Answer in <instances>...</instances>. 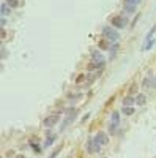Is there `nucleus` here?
Returning <instances> with one entry per match:
<instances>
[{
	"instance_id": "14",
	"label": "nucleus",
	"mask_w": 156,
	"mask_h": 158,
	"mask_svg": "<svg viewBox=\"0 0 156 158\" xmlns=\"http://www.w3.org/2000/svg\"><path fill=\"white\" fill-rule=\"evenodd\" d=\"M55 139H57V136H55V135H49V138H46L44 147H49V146H52V142H54Z\"/></svg>"
},
{
	"instance_id": "8",
	"label": "nucleus",
	"mask_w": 156,
	"mask_h": 158,
	"mask_svg": "<svg viewBox=\"0 0 156 158\" xmlns=\"http://www.w3.org/2000/svg\"><path fill=\"white\" fill-rule=\"evenodd\" d=\"M92 62H96V63H106V59L101 54V51H96L93 49L92 51Z\"/></svg>"
},
{
	"instance_id": "22",
	"label": "nucleus",
	"mask_w": 156,
	"mask_h": 158,
	"mask_svg": "<svg viewBox=\"0 0 156 158\" xmlns=\"http://www.w3.org/2000/svg\"><path fill=\"white\" fill-rule=\"evenodd\" d=\"M60 150H62V146H60V147H57V149H55V150H54V152H52V153H50V156H49V158H55V156H57V155H58V153H60Z\"/></svg>"
},
{
	"instance_id": "7",
	"label": "nucleus",
	"mask_w": 156,
	"mask_h": 158,
	"mask_svg": "<svg viewBox=\"0 0 156 158\" xmlns=\"http://www.w3.org/2000/svg\"><path fill=\"white\" fill-rule=\"evenodd\" d=\"M60 120V117L57 115V114H54V115H49V117H46L44 118V127H47V128H52L57 122Z\"/></svg>"
},
{
	"instance_id": "9",
	"label": "nucleus",
	"mask_w": 156,
	"mask_h": 158,
	"mask_svg": "<svg viewBox=\"0 0 156 158\" xmlns=\"http://www.w3.org/2000/svg\"><path fill=\"white\" fill-rule=\"evenodd\" d=\"M95 141H96V142H99L101 146H106V144L109 142V138H107V135H106V133H102V131H99V133L95 136Z\"/></svg>"
},
{
	"instance_id": "24",
	"label": "nucleus",
	"mask_w": 156,
	"mask_h": 158,
	"mask_svg": "<svg viewBox=\"0 0 156 158\" xmlns=\"http://www.w3.org/2000/svg\"><path fill=\"white\" fill-rule=\"evenodd\" d=\"M6 56H8V51H6V48L3 46V48H2V59H6Z\"/></svg>"
},
{
	"instance_id": "16",
	"label": "nucleus",
	"mask_w": 156,
	"mask_h": 158,
	"mask_svg": "<svg viewBox=\"0 0 156 158\" xmlns=\"http://www.w3.org/2000/svg\"><path fill=\"white\" fill-rule=\"evenodd\" d=\"M117 49H118V43H112V46H110V49H109V52H110V59H114L115 57V52H117Z\"/></svg>"
},
{
	"instance_id": "18",
	"label": "nucleus",
	"mask_w": 156,
	"mask_h": 158,
	"mask_svg": "<svg viewBox=\"0 0 156 158\" xmlns=\"http://www.w3.org/2000/svg\"><path fill=\"white\" fill-rule=\"evenodd\" d=\"M6 3H8L11 8H18V6H19V2H18V0H6Z\"/></svg>"
},
{
	"instance_id": "20",
	"label": "nucleus",
	"mask_w": 156,
	"mask_h": 158,
	"mask_svg": "<svg viewBox=\"0 0 156 158\" xmlns=\"http://www.w3.org/2000/svg\"><path fill=\"white\" fill-rule=\"evenodd\" d=\"M156 32V27H153L148 33H147V36H145V41H150V40H151V36H153V33Z\"/></svg>"
},
{
	"instance_id": "25",
	"label": "nucleus",
	"mask_w": 156,
	"mask_h": 158,
	"mask_svg": "<svg viewBox=\"0 0 156 158\" xmlns=\"http://www.w3.org/2000/svg\"><path fill=\"white\" fill-rule=\"evenodd\" d=\"M150 89H156V76L151 77V84H150Z\"/></svg>"
},
{
	"instance_id": "13",
	"label": "nucleus",
	"mask_w": 156,
	"mask_h": 158,
	"mask_svg": "<svg viewBox=\"0 0 156 158\" xmlns=\"http://www.w3.org/2000/svg\"><path fill=\"white\" fill-rule=\"evenodd\" d=\"M104 65H106V63H96V62H92V63L88 65V70H90V71H95V70H102V68H104Z\"/></svg>"
},
{
	"instance_id": "26",
	"label": "nucleus",
	"mask_w": 156,
	"mask_h": 158,
	"mask_svg": "<svg viewBox=\"0 0 156 158\" xmlns=\"http://www.w3.org/2000/svg\"><path fill=\"white\" fill-rule=\"evenodd\" d=\"M0 24H2V27H5V25H6V18H2V22H0Z\"/></svg>"
},
{
	"instance_id": "15",
	"label": "nucleus",
	"mask_w": 156,
	"mask_h": 158,
	"mask_svg": "<svg viewBox=\"0 0 156 158\" xmlns=\"http://www.w3.org/2000/svg\"><path fill=\"white\" fill-rule=\"evenodd\" d=\"M122 112H123L125 115H133V114H134V109H133L131 106H123Z\"/></svg>"
},
{
	"instance_id": "1",
	"label": "nucleus",
	"mask_w": 156,
	"mask_h": 158,
	"mask_svg": "<svg viewBox=\"0 0 156 158\" xmlns=\"http://www.w3.org/2000/svg\"><path fill=\"white\" fill-rule=\"evenodd\" d=\"M102 36L106 38L109 43H118V41H120V33L117 32V29L104 27V29H102Z\"/></svg>"
},
{
	"instance_id": "17",
	"label": "nucleus",
	"mask_w": 156,
	"mask_h": 158,
	"mask_svg": "<svg viewBox=\"0 0 156 158\" xmlns=\"http://www.w3.org/2000/svg\"><path fill=\"white\" fill-rule=\"evenodd\" d=\"M68 98H70L71 101H76V100L82 98V94H74V95H73V94H70V95H68Z\"/></svg>"
},
{
	"instance_id": "19",
	"label": "nucleus",
	"mask_w": 156,
	"mask_h": 158,
	"mask_svg": "<svg viewBox=\"0 0 156 158\" xmlns=\"http://www.w3.org/2000/svg\"><path fill=\"white\" fill-rule=\"evenodd\" d=\"M136 90H137V84H136V82H133V84H131V87H129V90H128V95H133Z\"/></svg>"
},
{
	"instance_id": "6",
	"label": "nucleus",
	"mask_w": 156,
	"mask_h": 158,
	"mask_svg": "<svg viewBox=\"0 0 156 158\" xmlns=\"http://www.w3.org/2000/svg\"><path fill=\"white\" fill-rule=\"evenodd\" d=\"M112 25H114V29H125L128 25V19L125 16H115L112 18Z\"/></svg>"
},
{
	"instance_id": "23",
	"label": "nucleus",
	"mask_w": 156,
	"mask_h": 158,
	"mask_svg": "<svg viewBox=\"0 0 156 158\" xmlns=\"http://www.w3.org/2000/svg\"><path fill=\"white\" fill-rule=\"evenodd\" d=\"M84 81H85V76H84V74H81L79 77L76 79V84H81V82H84Z\"/></svg>"
},
{
	"instance_id": "10",
	"label": "nucleus",
	"mask_w": 156,
	"mask_h": 158,
	"mask_svg": "<svg viewBox=\"0 0 156 158\" xmlns=\"http://www.w3.org/2000/svg\"><path fill=\"white\" fill-rule=\"evenodd\" d=\"M0 11H2V18H6L10 16V13H11V6L6 3V0L2 3V8H0Z\"/></svg>"
},
{
	"instance_id": "2",
	"label": "nucleus",
	"mask_w": 156,
	"mask_h": 158,
	"mask_svg": "<svg viewBox=\"0 0 156 158\" xmlns=\"http://www.w3.org/2000/svg\"><path fill=\"white\" fill-rule=\"evenodd\" d=\"M118 125H120V112L118 111H114L112 112V117H110V123H109L110 135H114L115 131L118 130Z\"/></svg>"
},
{
	"instance_id": "21",
	"label": "nucleus",
	"mask_w": 156,
	"mask_h": 158,
	"mask_svg": "<svg viewBox=\"0 0 156 158\" xmlns=\"http://www.w3.org/2000/svg\"><path fill=\"white\" fill-rule=\"evenodd\" d=\"M150 84H151V77H147L144 82H142V85H144L145 89H150Z\"/></svg>"
},
{
	"instance_id": "12",
	"label": "nucleus",
	"mask_w": 156,
	"mask_h": 158,
	"mask_svg": "<svg viewBox=\"0 0 156 158\" xmlns=\"http://www.w3.org/2000/svg\"><path fill=\"white\" fill-rule=\"evenodd\" d=\"M133 104H136V97L126 95V97L123 98V106H133Z\"/></svg>"
},
{
	"instance_id": "4",
	"label": "nucleus",
	"mask_w": 156,
	"mask_h": 158,
	"mask_svg": "<svg viewBox=\"0 0 156 158\" xmlns=\"http://www.w3.org/2000/svg\"><path fill=\"white\" fill-rule=\"evenodd\" d=\"M99 150H101V144L96 142L95 138L87 141V152L88 153H99Z\"/></svg>"
},
{
	"instance_id": "5",
	"label": "nucleus",
	"mask_w": 156,
	"mask_h": 158,
	"mask_svg": "<svg viewBox=\"0 0 156 158\" xmlns=\"http://www.w3.org/2000/svg\"><path fill=\"white\" fill-rule=\"evenodd\" d=\"M142 2V0H125L123 3V8H125V13H129V15H133L136 11V6Z\"/></svg>"
},
{
	"instance_id": "3",
	"label": "nucleus",
	"mask_w": 156,
	"mask_h": 158,
	"mask_svg": "<svg viewBox=\"0 0 156 158\" xmlns=\"http://www.w3.org/2000/svg\"><path fill=\"white\" fill-rule=\"evenodd\" d=\"M76 115H77V109H76V108H68V109H66V118L63 120L62 130L66 127V125H70L71 122H74V120H76ZM62 130H60V131H62Z\"/></svg>"
},
{
	"instance_id": "11",
	"label": "nucleus",
	"mask_w": 156,
	"mask_h": 158,
	"mask_svg": "<svg viewBox=\"0 0 156 158\" xmlns=\"http://www.w3.org/2000/svg\"><path fill=\"white\" fill-rule=\"evenodd\" d=\"M136 104H137V106H144V104H147V97H145V94H137V95H136Z\"/></svg>"
}]
</instances>
